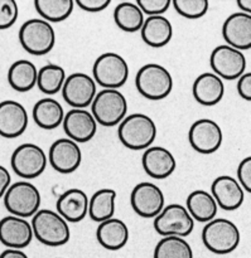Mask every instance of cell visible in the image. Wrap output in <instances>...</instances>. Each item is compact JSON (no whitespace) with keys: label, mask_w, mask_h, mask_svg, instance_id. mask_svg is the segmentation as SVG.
I'll use <instances>...</instances> for the list:
<instances>
[{"label":"cell","mask_w":251,"mask_h":258,"mask_svg":"<svg viewBox=\"0 0 251 258\" xmlns=\"http://www.w3.org/2000/svg\"><path fill=\"white\" fill-rule=\"evenodd\" d=\"M135 86L143 97L150 101H161L171 95L174 81L166 67L158 63H148L136 73Z\"/></svg>","instance_id":"obj_3"},{"label":"cell","mask_w":251,"mask_h":258,"mask_svg":"<svg viewBox=\"0 0 251 258\" xmlns=\"http://www.w3.org/2000/svg\"><path fill=\"white\" fill-rule=\"evenodd\" d=\"M65 81L66 71L61 66L49 63V64L43 66L40 70H38L37 86L45 95L52 96L60 92L62 90Z\"/></svg>","instance_id":"obj_32"},{"label":"cell","mask_w":251,"mask_h":258,"mask_svg":"<svg viewBox=\"0 0 251 258\" xmlns=\"http://www.w3.org/2000/svg\"><path fill=\"white\" fill-rule=\"evenodd\" d=\"M172 5L179 15L194 20L206 15L210 3L207 0H173Z\"/></svg>","instance_id":"obj_34"},{"label":"cell","mask_w":251,"mask_h":258,"mask_svg":"<svg viewBox=\"0 0 251 258\" xmlns=\"http://www.w3.org/2000/svg\"><path fill=\"white\" fill-rule=\"evenodd\" d=\"M143 169L150 178L167 179L176 171L177 160L173 154L163 146H150L144 150L141 158Z\"/></svg>","instance_id":"obj_21"},{"label":"cell","mask_w":251,"mask_h":258,"mask_svg":"<svg viewBox=\"0 0 251 258\" xmlns=\"http://www.w3.org/2000/svg\"><path fill=\"white\" fill-rule=\"evenodd\" d=\"M91 113L97 123L105 127L119 125L128 112V101L119 90H105L96 93L91 103Z\"/></svg>","instance_id":"obj_5"},{"label":"cell","mask_w":251,"mask_h":258,"mask_svg":"<svg viewBox=\"0 0 251 258\" xmlns=\"http://www.w3.org/2000/svg\"><path fill=\"white\" fill-rule=\"evenodd\" d=\"M10 185H12V175L5 166L0 165V198L4 197Z\"/></svg>","instance_id":"obj_40"},{"label":"cell","mask_w":251,"mask_h":258,"mask_svg":"<svg viewBox=\"0 0 251 258\" xmlns=\"http://www.w3.org/2000/svg\"><path fill=\"white\" fill-rule=\"evenodd\" d=\"M157 125L153 118L144 113L126 116L118 127L120 143L130 150H146L157 138Z\"/></svg>","instance_id":"obj_1"},{"label":"cell","mask_w":251,"mask_h":258,"mask_svg":"<svg viewBox=\"0 0 251 258\" xmlns=\"http://www.w3.org/2000/svg\"><path fill=\"white\" fill-rule=\"evenodd\" d=\"M116 191L114 189L104 188L95 191L91 199H88L87 214L93 222L98 224L108 219L114 218L115 213Z\"/></svg>","instance_id":"obj_29"},{"label":"cell","mask_w":251,"mask_h":258,"mask_svg":"<svg viewBox=\"0 0 251 258\" xmlns=\"http://www.w3.org/2000/svg\"><path fill=\"white\" fill-rule=\"evenodd\" d=\"M62 125L67 139L77 144L92 140L97 131V122L92 113L83 108H72L65 113Z\"/></svg>","instance_id":"obj_17"},{"label":"cell","mask_w":251,"mask_h":258,"mask_svg":"<svg viewBox=\"0 0 251 258\" xmlns=\"http://www.w3.org/2000/svg\"><path fill=\"white\" fill-rule=\"evenodd\" d=\"M93 81L105 90H119L129 78L125 58L114 52H106L96 58L92 67Z\"/></svg>","instance_id":"obj_8"},{"label":"cell","mask_w":251,"mask_h":258,"mask_svg":"<svg viewBox=\"0 0 251 258\" xmlns=\"http://www.w3.org/2000/svg\"><path fill=\"white\" fill-rule=\"evenodd\" d=\"M192 93L199 105L211 107L224 98L225 83L215 73L205 72L199 75L193 82Z\"/></svg>","instance_id":"obj_23"},{"label":"cell","mask_w":251,"mask_h":258,"mask_svg":"<svg viewBox=\"0 0 251 258\" xmlns=\"http://www.w3.org/2000/svg\"><path fill=\"white\" fill-rule=\"evenodd\" d=\"M211 196L217 207L226 212L239 209L245 201V191L237 180L230 175L217 176L211 185Z\"/></svg>","instance_id":"obj_19"},{"label":"cell","mask_w":251,"mask_h":258,"mask_svg":"<svg viewBox=\"0 0 251 258\" xmlns=\"http://www.w3.org/2000/svg\"><path fill=\"white\" fill-rule=\"evenodd\" d=\"M29 122L28 112L18 101L5 100L0 102V136L17 139L25 133Z\"/></svg>","instance_id":"obj_16"},{"label":"cell","mask_w":251,"mask_h":258,"mask_svg":"<svg viewBox=\"0 0 251 258\" xmlns=\"http://www.w3.org/2000/svg\"><path fill=\"white\" fill-rule=\"evenodd\" d=\"M57 213L67 223H78L83 221L88 212L87 194L77 188L63 191L56 203Z\"/></svg>","instance_id":"obj_22"},{"label":"cell","mask_w":251,"mask_h":258,"mask_svg":"<svg viewBox=\"0 0 251 258\" xmlns=\"http://www.w3.org/2000/svg\"><path fill=\"white\" fill-rule=\"evenodd\" d=\"M210 66L222 81H235L241 77L246 70L247 60L244 53L227 44L219 45L210 55Z\"/></svg>","instance_id":"obj_11"},{"label":"cell","mask_w":251,"mask_h":258,"mask_svg":"<svg viewBox=\"0 0 251 258\" xmlns=\"http://www.w3.org/2000/svg\"><path fill=\"white\" fill-rule=\"evenodd\" d=\"M3 199L7 211L12 216L23 219L34 216L40 209V203H42L39 190L30 181L13 183Z\"/></svg>","instance_id":"obj_7"},{"label":"cell","mask_w":251,"mask_h":258,"mask_svg":"<svg viewBox=\"0 0 251 258\" xmlns=\"http://www.w3.org/2000/svg\"><path fill=\"white\" fill-rule=\"evenodd\" d=\"M62 97L72 108H83L91 106L97 88L91 76L82 72H76L66 77L62 87Z\"/></svg>","instance_id":"obj_14"},{"label":"cell","mask_w":251,"mask_h":258,"mask_svg":"<svg viewBox=\"0 0 251 258\" xmlns=\"http://www.w3.org/2000/svg\"><path fill=\"white\" fill-rule=\"evenodd\" d=\"M164 203H166L164 193L154 183L143 181L136 184L131 190V208L141 218H156L166 207Z\"/></svg>","instance_id":"obj_12"},{"label":"cell","mask_w":251,"mask_h":258,"mask_svg":"<svg viewBox=\"0 0 251 258\" xmlns=\"http://www.w3.org/2000/svg\"><path fill=\"white\" fill-rule=\"evenodd\" d=\"M57 258H62V257H57Z\"/></svg>","instance_id":"obj_43"},{"label":"cell","mask_w":251,"mask_h":258,"mask_svg":"<svg viewBox=\"0 0 251 258\" xmlns=\"http://www.w3.org/2000/svg\"><path fill=\"white\" fill-rule=\"evenodd\" d=\"M154 258H194L191 244L179 237H163L154 248Z\"/></svg>","instance_id":"obj_33"},{"label":"cell","mask_w":251,"mask_h":258,"mask_svg":"<svg viewBox=\"0 0 251 258\" xmlns=\"http://www.w3.org/2000/svg\"><path fill=\"white\" fill-rule=\"evenodd\" d=\"M237 7L240 8L241 13H245V14H250V12H251V0H239V2H237Z\"/></svg>","instance_id":"obj_42"},{"label":"cell","mask_w":251,"mask_h":258,"mask_svg":"<svg viewBox=\"0 0 251 258\" xmlns=\"http://www.w3.org/2000/svg\"><path fill=\"white\" fill-rule=\"evenodd\" d=\"M222 37L227 45L239 50L251 48V15L236 12L227 17L222 25Z\"/></svg>","instance_id":"obj_20"},{"label":"cell","mask_w":251,"mask_h":258,"mask_svg":"<svg viewBox=\"0 0 251 258\" xmlns=\"http://www.w3.org/2000/svg\"><path fill=\"white\" fill-rule=\"evenodd\" d=\"M33 241L30 222L19 217L8 216L0 221V242L10 249H23Z\"/></svg>","instance_id":"obj_18"},{"label":"cell","mask_w":251,"mask_h":258,"mask_svg":"<svg viewBox=\"0 0 251 258\" xmlns=\"http://www.w3.org/2000/svg\"><path fill=\"white\" fill-rule=\"evenodd\" d=\"M18 37L23 49L33 55L47 54L56 44V32L53 25L40 18H34L23 23Z\"/></svg>","instance_id":"obj_6"},{"label":"cell","mask_w":251,"mask_h":258,"mask_svg":"<svg viewBox=\"0 0 251 258\" xmlns=\"http://www.w3.org/2000/svg\"><path fill=\"white\" fill-rule=\"evenodd\" d=\"M33 120L43 130H55L60 127L65 118L62 105L55 98H42L33 106Z\"/></svg>","instance_id":"obj_26"},{"label":"cell","mask_w":251,"mask_h":258,"mask_svg":"<svg viewBox=\"0 0 251 258\" xmlns=\"http://www.w3.org/2000/svg\"><path fill=\"white\" fill-rule=\"evenodd\" d=\"M184 207L193 221L202 222V223H209L212 219L216 218L217 209H219L211 193L201 190V189L192 191L187 197Z\"/></svg>","instance_id":"obj_27"},{"label":"cell","mask_w":251,"mask_h":258,"mask_svg":"<svg viewBox=\"0 0 251 258\" xmlns=\"http://www.w3.org/2000/svg\"><path fill=\"white\" fill-rule=\"evenodd\" d=\"M237 183L244 189V191L251 193V156L240 161L237 168Z\"/></svg>","instance_id":"obj_37"},{"label":"cell","mask_w":251,"mask_h":258,"mask_svg":"<svg viewBox=\"0 0 251 258\" xmlns=\"http://www.w3.org/2000/svg\"><path fill=\"white\" fill-rule=\"evenodd\" d=\"M145 20L140 8L133 2H123L118 4L114 10V22L126 33L140 32Z\"/></svg>","instance_id":"obj_30"},{"label":"cell","mask_w":251,"mask_h":258,"mask_svg":"<svg viewBox=\"0 0 251 258\" xmlns=\"http://www.w3.org/2000/svg\"><path fill=\"white\" fill-rule=\"evenodd\" d=\"M154 229L162 237L186 238L193 232L194 221L186 207L174 203L164 207L163 211L154 218Z\"/></svg>","instance_id":"obj_9"},{"label":"cell","mask_w":251,"mask_h":258,"mask_svg":"<svg viewBox=\"0 0 251 258\" xmlns=\"http://www.w3.org/2000/svg\"><path fill=\"white\" fill-rule=\"evenodd\" d=\"M48 160L56 171L71 174L80 168L82 163V151L77 143L70 139H58L51 145Z\"/></svg>","instance_id":"obj_15"},{"label":"cell","mask_w":251,"mask_h":258,"mask_svg":"<svg viewBox=\"0 0 251 258\" xmlns=\"http://www.w3.org/2000/svg\"><path fill=\"white\" fill-rule=\"evenodd\" d=\"M237 92L245 101H251V73L245 72L237 78Z\"/></svg>","instance_id":"obj_39"},{"label":"cell","mask_w":251,"mask_h":258,"mask_svg":"<svg viewBox=\"0 0 251 258\" xmlns=\"http://www.w3.org/2000/svg\"><path fill=\"white\" fill-rule=\"evenodd\" d=\"M38 70L32 60H15L8 71V83L18 92H28L37 86Z\"/></svg>","instance_id":"obj_28"},{"label":"cell","mask_w":251,"mask_h":258,"mask_svg":"<svg viewBox=\"0 0 251 258\" xmlns=\"http://www.w3.org/2000/svg\"><path fill=\"white\" fill-rule=\"evenodd\" d=\"M188 141L194 151L204 155H210L221 148L224 134L216 121L201 118L194 121L189 127Z\"/></svg>","instance_id":"obj_13"},{"label":"cell","mask_w":251,"mask_h":258,"mask_svg":"<svg viewBox=\"0 0 251 258\" xmlns=\"http://www.w3.org/2000/svg\"><path fill=\"white\" fill-rule=\"evenodd\" d=\"M0 258H29L22 249L7 248L0 253Z\"/></svg>","instance_id":"obj_41"},{"label":"cell","mask_w":251,"mask_h":258,"mask_svg":"<svg viewBox=\"0 0 251 258\" xmlns=\"http://www.w3.org/2000/svg\"><path fill=\"white\" fill-rule=\"evenodd\" d=\"M48 159L40 146L35 144L25 143L18 146L12 154L10 164L18 176L30 180L44 173Z\"/></svg>","instance_id":"obj_10"},{"label":"cell","mask_w":251,"mask_h":258,"mask_svg":"<svg viewBox=\"0 0 251 258\" xmlns=\"http://www.w3.org/2000/svg\"><path fill=\"white\" fill-rule=\"evenodd\" d=\"M136 5L148 17L163 15L172 5L171 0H138Z\"/></svg>","instance_id":"obj_36"},{"label":"cell","mask_w":251,"mask_h":258,"mask_svg":"<svg viewBox=\"0 0 251 258\" xmlns=\"http://www.w3.org/2000/svg\"><path fill=\"white\" fill-rule=\"evenodd\" d=\"M240 231L234 222L215 218L202 229V242L215 254H229L240 244Z\"/></svg>","instance_id":"obj_4"},{"label":"cell","mask_w":251,"mask_h":258,"mask_svg":"<svg viewBox=\"0 0 251 258\" xmlns=\"http://www.w3.org/2000/svg\"><path fill=\"white\" fill-rule=\"evenodd\" d=\"M30 226L33 237L48 247L65 246L71 238L70 226L67 222L51 209H39L32 217Z\"/></svg>","instance_id":"obj_2"},{"label":"cell","mask_w":251,"mask_h":258,"mask_svg":"<svg viewBox=\"0 0 251 258\" xmlns=\"http://www.w3.org/2000/svg\"><path fill=\"white\" fill-rule=\"evenodd\" d=\"M73 0H35L34 8L40 19L48 23H60L68 19L73 12Z\"/></svg>","instance_id":"obj_31"},{"label":"cell","mask_w":251,"mask_h":258,"mask_svg":"<svg viewBox=\"0 0 251 258\" xmlns=\"http://www.w3.org/2000/svg\"><path fill=\"white\" fill-rule=\"evenodd\" d=\"M96 238L100 246L108 251H119L129 241V228L121 219L111 218L98 224Z\"/></svg>","instance_id":"obj_24"},{"label":"cell","mask_w":251,"mask_h":258,"mask_svg":"<svg viewBox=\"0 0 251 258\" xmlns=\"http://www.w3.org/2000/svg\"><path fill=\"white\" fill-rule=\"evenodd\" d=\"M141 39L153 48H162L168 44L173 38V25L164 15L148 17L140 29Z\"/></svg>","instance_id":"obj_25"},{"label":"cell","mask_w":251,"mask_h":258,"mask_svg":"<svg viewBox=\"0 0 251 258\" xmlns=\"http://www.w3.org/2000/svg\"><path fill=\"white\" fill-rule=\"evenodd\" d=\"M75 4L87 13H98L110 7V0H76Z\"/></svg>","instance_id":"obj_38"},{"label":"cell","mask_w":251,"mask_h":258,"mask_svg":"<svg viewBox=\"0 0 251 258\" xmlns=\"http://www.w3.org/2000/svg\"><path fill=\"white\" fill-rule=\"evenodd\" d=\"M19 8L15 0H0V30L9 29L15 24Z\"/></svg>","instance_id":"obj_35"}]
</instances>
